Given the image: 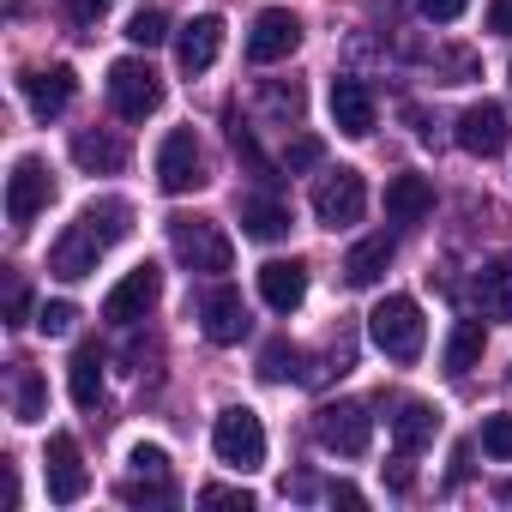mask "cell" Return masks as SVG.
I'll return each mask as SVG.
<instances>
[{"label":"cell","instance_id":"cell-37","mask_svg":"<svg viewBox=\"0 0 512 512\" xmlns=\"http://www.w3.org/2000/svg\"><path fill=\"white\" fill-rule=\"evenodd\" d=\"M115 7V0H67V13H73V25H97L103 13Z\"/></svg>","mask_w":512,"mask_h":512},{"label":"cell","instance_id":"cell-4","mask_svg":"<svg viewBox=\"0 0 512 512\" xmlns=\"http://www.w3.org/2000/svg\"><path fill=\"white\" fill-rule=\"evenodd\" d=\"M211 446L229 470H260L266 464V428L247 404H229L217 422H211Z\"/></svg>","mask_w":512,"mask_h":512},{"label":"cell","instance_id":"cell-35","mask_svg":"<svg viewBox=\"0 0 512 512\" xmlns=\"http://www.w3.org/2000/svg\"><path fill=\"white\" fill-rule=\"evenodd\" d=\"M416 7H422V19H434V25H452L470 0H416Z\"/></svg>","mask_w":512,"mask_h":512},{"label":"cell","instance_id":"cell-23","mask_svg":"<svg viewBox=\"0 0 512 512\" xmlns=\"http://www.w3.org/2000/svg\"><path fill=\"white\" fill-rule=\"evenodd\" d=\"M434 434H440V410H434V404H422V398L398 404V416H392V440H398V452H422Z\"/></svg>","mask_w":512,"mask_h":512},{"label":"cell","instance_id":"cell-19","mask_svg":"<svg viewBox=\"0 0 512 512\" xmlns=\"http://www.w3.org/2000/svg\"><path fill=\"white\" fill-rule=\"evenodd\" d=\"M332 121H338V133L368 139L374 133V91L362 79H332Z\"/></svg>","mask_w":512,"mask_h":512},{"label":"cell","instance_id":"cell-2","mask_svg":"<svg viewBox=\"0 0 512 512\" xmlns=\"http://www.w3.org/2000/svg\"><path fill=\"white\" fill-rule=\"evenodd\" d=\"M368 338H374L380 356H392V362H416V356H422V338H428L422 308H416L410 296H386V302H374V314H368Z\"/></svg>","mask_w":512,"mask_h":512},{"label":"cell","instance_id":"cell-17","mask_svg":"<svg viewBox=\"0 0 512 512\" xmlns=\"http://www.w3.org/2000/svg\"><path fill=\"white\" fill-rule=\"evenodd\" d=\"M217 49H223V19L217 13H199L193 25H181L175 61H181V73H211L217 67Z\"/></svg>","mask_w":512,"mask_h":512},{"label":"cell","instance_id":"cell-39","mask_svg":"<svg viewBox=\"0 0 512 512\" xmlns=\"http://www.w3.org/2000/svg\"><path fill=\"white\" fill-rule=\"evenodd\" d=\"M488 31L494 37H512V0H488Z\"/></svg>","mask_w":512,"mask_h":512},{"label":"cell","instance_id":"cell-3","mask_svg":"<svg viewBox=\"0 0 512 512\" xmlns=\"http://www.w3.org/2000/svg\"><path fill=\"white\" fill-rule=\"evenodd\" d=\"M169 247H175V260L193 266V272H229L235 266V241L211 223V217H169Z\"/></svg>","mask_w":512,"mask_h":512},{"label":"cell","instance_id":"cell-21","mask_svg":"<svg viewBox=\"0 0 512 512\" xmlns=\"http://www.w3.org/2000/svg\"><path fill=\"white\" fill-rule=\"evenodd\" d=\"M434 211V181L428 175H392L386 181V217L392 223H422Z\"/></svg>","mask_w":512,"mask_h":512},{"label":"cell","instance_id":"cell-11","mask_svg":"<svg viewBox=\"0 0 512 512\" xmlns=\"http://www.w3.org/2000/svg\"><path fill=\"white\" fill-rule=\"evenodd\" d=\"M157 296H163V272L145 260V266H133L109 296H103V320H115V326H133V320H145L151 308H157Z\"/></svg>","mask_w":512,"mask_h":512},{"label":"cell","instance_id":"cell-28","mask_svg":"<svg viewBox=\"0 0 512 512\" xmlns=\"http://www.w3.org/2000/svg\"><path fill=\"white\" fill-rule=\"evenodd\" d=\"M260 380H272V386H284V380H308V356L296 350V344H266L260 350Z\"/></svg>","mask_w":512,"mask_h":512},{"label":"cell","instance_id":"cell-12","mask_svg":"<svg viewBox=\"0 0 512 512\" xmlns=\"http://www.w3.org/2000/svg\"><path fill=\"white\" fill-rule=\"evenodd\" d=\"M43 476H49V500H55V506H73V500H85V488H91V470H85V452H79V440H73V434H55V440H49Z\"/></svg>","mask_w":512,"mask_h":512},{"label":"cell","instance_id":"cell-8","mask_svg":"<svg viewBox=\"0 0 512 512\" xmlns=\"http://www.w3.org/2000/svg\"><path fill=\"white\" fill-rule=\"evenodd\" d=\"M302 49V19L290 7H266L247 31V61L253 67H272V61H290Z\"/></svg>","mask_w":512,"mask_h":512},{"label":"cell","instance_id":"cell-41","mask_svg":"<svg viewBox=\"0 0 512 512\" xmlns=\"http://www.w3.org/2000/svg\"><path fill=\"white\" fill-rule=\"evenodd\" d=\"M332 500H344V506H362V488H350V482H332Z\"/></svg>","mask_w":512,"mask_h":512},{"label":"cell","instance_id":"cell-18","mask_svg":"<svg viewBox=\"0 0 512 512\" xmlns=\"http://www.w3.org/2000/svg\"><path fill=\"white\" fill-rule=\"evenodd\" d=\"M470 302L488 320H512V253H494V260L470 278Z\"/></svg>","mask_w":512,"mask_h":512},{"label":"cell","instance_id":"cell-10","mask_svg":"<svg viewBox=\"0 0 512 512\" xmlns=\"http://www.w3.org/2000/svg\"><path fill=\"white\" fill-rule=\"evenodd\" d=\"M49 199H55V175H49L37 157H19L13 175H7V223H13V229H31Z\"/></svg>","mask_w":512,"mask_h":512},{"label":"cell","instance_id":"cell-38","mask_svg":"<svg viewBox=\"0 0 512 512\" xmlns=\"http://www.w3.org/2000/svg\"><path fill=\"white\" fill-rule=\"evenodd\" d=\"M284 163H290V169H314V163H320V139H296Z\"/></svg>","mask_w":512,"mask_h":512},{"label":"cell","instance_id":"cell-14","mask_svg":"<svg viewBox=\"0 0 512 512\" xmlns=\"http://www.w3.org/2000/svg\"><path fill=\"white\" fill-rule=\"evenodd\" d=\"M506 109L500 103H470L464 115H458V145L470 151V157H500L506 151Z\"/></svg>","mask_w":512,"mask_h":512},{"label":"cell","instance_id":"cell-32","mask_svg":"<svg viewBox=\"0 0 512 512\" xmlns=\"http://www.w3.org/2000/svg\"><path fill=\"white\" fill-rule=\"evenodd\" d=\"M482 452L488 458H512V416H488L482 422Z\"/></svg>","mask_w":512,"mask_h":512},{"label":"cell","instance_id":"cell-22","mask_svg":"<svg viewBox=\"0 0 512 512\" xmlns=\"http://www.w3.org/2000/svg\"><path fill=\"white\" fill-rule=\"evenodd\" d=\"M73 163L91 169V175H115L127 163V145L115 133H103V127H85V133H73Z\"/></svg>","mask_w":512,"mask_h":512},{"label":"cell","instance_id":"cell-29","mask_svg":"<svg viewBox=\"0 0 512 512\" xmlns=\"http://www.w3.org/2000/svg\"><path fill=\"white\" fill-rule=\"evenodd\" d=\"M223 127H229V145H235V157H241L253 175H260V181H278V175H272V163H266V151H260V139H253V127H247L235 109L223 115Z\"/></svg>","mask_w":512,"mask_h":512},{"label":"cell","instance_id":"cell-9","mask_svg":"<svg viewBox=\"0 0 512 512\" xmlns=\"http://www.w3.org/2000/svg\"><path fill=\"white\" fill-rule=\"evenodd\" d=\"M157 187H163V193H193V187H205V151H199V139H193L187 127H175V133L157 145Z\"/></svg>","mask_w":512,"mask_h":512},{"label":"cell","instance_id":"cell-24","mask_svg":"<svg viewBox=\"0 0 512 512\" xmlns=\"http://www.w3.org/2000/svg\"><path fill=\"white\" fill-rule=\"evenodd\" d=\"M241 235H253V241H278V235H290V205L272 199V193L247 199V205H241Z\"/></svg>","mask_w":512,"mask_h":512},{"label":"cell","instance_id":"cell-5","mask_svg":"<svg viewBox=\"0 0 512 512\" xmlns=\"http://www.w3.org/2000/svg\"><path fill=\"white\" fill-rule=\"evenodd\" d=\"M314 440H320L326 452H338V458H362L368 440H374V416H368V404H356V398L326 404V410L314 416Z\"/></svg>","mask_w":512,"mask_h":512},{"label":"cell","instance_id":"cell-26","mask_svg":"<svg viewBox=\"0 0 512 512\" xmlns=\"http://www.w3.org/2000/svg\"><path fill=\"white\" fill-rule=\"evenodd\" d=\"M67 386H73V404L79 410H97L103 404V356L97 350H79L73 368H67Z\"/></svg>","mask_w":512,"mask_h":512},{"label":"cell","instance_id":"cell-31","mask_svg":"<svg viewBox=\"0 0 512 512\" xmlns=\"http://www.w3.org/2000/svg\"><path fill=\"white\" fill-rule=\"evenodd\" d=\"M73 320H79L73 302H43V308H37V332H43V338H67Z\"/></svg>","mask_w":512,"mask_h":512},{"label":"cell","instance_id":"cell-20","mask_svg":"<svg viewBox=\"0 0 512 512\" xmlns=\"http://www.w3.org/2000/svg\"><path fill=\"white\" fill-rule=\"evenodd\" d=\"M392 235H368V241H356L350 253H344V284H356V290H374L380 278H386V266H392Z\"/></svg>","mask_w":512,"mask_h":512},{"label":"cell","instance_id":"cell-27","mask_svg":"<svg viewBox=\"0 0 512 512\" xmlns=\"http://www.w3.org/2000/svg\"><path fill=\"white\" fill-rule=\"evenodd\" d=\"M13 416L19 422H43L49 416V386L37 368H13Z\"/></svg>","mask_w":512,"mask_h":512},{"label":"cell","instance_id":"cell-34","mask_svg":"<svg viewBox=\"0 0 512 512\" xmlns=\"http://www.w3.org/2000/svg\"><path fill=\"white\" fill-rule=\"evenodd\" d=\"M199 506H241V512H247V506H253V494H247V488H223V482H205V488H199Z\"/></svg>","mask_w":512,"mask_h":512},{"label":"cell","instance_id":"cell-7","mask_svg":"<svg viewBox=\"0 0 512 512\" xmlns=\"http://www.w3.org/2000/svg\"><path fill=\"white\" fill-rule=\"evenodd\" d=\"M362 211H368V181H362L356 169L320 175V187H314V217H320L326 229H350Z\"/></svg>","mask_w":512,"mask_h":512},{"label":"cell","instance_id":"cell-16","mask_svg":"<svg viewBox=\"0 0 512 512\" xmlns=\"http://www.w3.org/2000/svg\"><path fill=\"white\" fill-rule=\"evenodd\" d=\"M199 326H205L211 344H241V332H247V302H241V290L217 284V290L199 302Z\"/></svg>","mask_w":512,"mask_h":512},{"label":"cell","instance_id":"cell-13","mask_svg":"<svg viewBox=\"0 0 512 512\" xmlns=\"http://www.w3.org/2000/svg\"><path fill=\"white\" fill-rule=\"evenodd\" d=\"M19 91H25V103H31L37 121H55V115L73 103L79 79H73V67H31V73L19 79Z\"/></svg>","mask_w":512,"mask_h":512},{"label":"cell","instance_id":"cell-30","mask_svg":"<svg viewBox=\"0 0 512 512\" xmlns=\"http://www.w3.org/2000/svg\"><path fill=\"white\" fill-rule=\"evenodd\" d=\"M163 37H169V19H163L157 7H139V13L127 19V43H133V49H157Z\"/></svg>","mask_w":512,"mask_h":512},{"label":"cell","instance_id":"cell-6","mask_svg":"<svg viewBox=\"0 0 512 512\" xmlns=\"http://www.w3.org/2000/svg\"><path fill=\"white\" fill-rule=\"evenodd\" d=\"M109 103H115V115L121 121H145V115H157L163 109V79L145 67V61H115L109 67Z\"/></svg>","mask_w":512,"mask_h":512},{"label":"cell","instance_id":"cell-15","mask_svg":"<svg viewBox=\"0 0 512 512\" xmlns=\"http://www.w3.org/2000/svg\"><path fill=\"white\" fill-rule=\"evenodd\" d=\"M260 296L272 314H296L308 302V266L302 260H266L260 266Z\"/></svg>","mask_w":512,"mask_h":512},{"label":"cell","instance_id":"cell-25","mask_svg":"<svg viewBox=\"0 0 512 512\" xmlns=\"http://www.w3.org/2000/svg\"><path fill=\"white\" fill-rule=\"evenodd\" d=\"M482 344H488L482 320H458L452 338H446V374H470V368L482 362Z\"/></svg>","mask_w":512,"mask_h":512},{"label":"cell","instance_id":"cell-1","mask_svg":"<svg viewBox=\"0 0 512 512\" xmlns=\"http://www.w3.org/2000/svg\"><path fill=\"white\" fill-rule=\"evenodd\" d=\"M133 229V205L127 199H103V205H85L79 211V223L55 241V253H49V272L55 278H67V284H79V278H91L97 272V260Z\"/></svg>","mask_w":512,"mask_h":512},{"label":"cell","instance_id":"cell-33","mask_svg":"<svg viewBox=\"0 0 512 512\" xmlns=\"http://www.w3.org/2000/svg\"><path fill=\"white\" fill-rule=\"evenodd\" d=\"M139 476H157V482H169V452L163 446H133V458H127Z\"/></svg>","mask_w":512,"mask_h":512},{"label":"cell","instance_id":"cell-36","mask_svg":"<svg viewBox=\"0 0 512 512\" xmlns=\"http://www.w3.org/2000/svg\"><path fill=\"white\" fill-rule=\"evenodd\" d=\"M266 97H272V109H278V115H290V121H302V85H290V91H284V85H272Z\"/></svg>","mask_w":512,"mask_h":512},{"label":"cell","instance_id":"cell-40","mask_svg":"<svg viewBox=\"0 0 512 512\" xmlns=\"http://www.w3.org/2000/svg\"><path fill=\"white\" fill-rule=\"evenodd\" d=\"M25 308H31V290H25V284H13V296H7V314H13V326L25 320Z\"/></svg>","mask_w":512,"mask_h":512}]
</instances>
